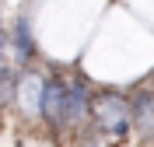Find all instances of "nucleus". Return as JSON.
Instances as JSON below:
<instances>
[{
	"mask_svg": "<svg viewBox=\"0 0 154 147\" xmlns=\"http://www.w3.org/2000/svg\"><path fill=\"white\" fill-rule=\"evenodd\" d=\"M63 105H67V84L60 77H46L42 88H38V112L49 123H60L63 126Z\"/></svg>",
	"mask_w": 154,
	"mask_h": 147,
	"instance_id": "nucleus-1",
	"label": "nucleus"
},
{
	"mask_svg": "<svg viewBox=\"0 0 154 147\" xmlns=\"http://www.w3.org/2000/svg\"><path fill=\"white\" fill-rule=\"evenodd\" d=\"M130 112H133V109L126 105L123 98H102V105H98V119L109 123V130L119 133V137L130 130Z\"/></svg>",
	"mask_w": 154,
	"mask_h": 147,
	"instance_id": "nucleus-2",
	"label": "nucleus"
},
{
	"mask_svg": "<svg viewBox=\"0 0 154 147\" xmlns=\"http://www.w3.org/2000/svg\"><path fill=\"white\" fill-rule=\"evenodd\" d=\"M88 116V91L81 84H67V105H63V126Z\"/></svg>",
	"mask_w": 154,
	"mask_h": 147,
	"instance_id": "nucleus-3",
	"label": "nucleus"
},
{
	"mask_svg": "<svg viewBox=\"0 0 154 147\" xmlns=\"http://www.w3.org/2000/svg\"><path fill=\"white\" fill-rule=\"evenodd\" d=\"M133 123L140 126L144 137H154V95H137L133 98Z\"/></svg>",
	"mask_w": 154,
	"mask_h": 147,
	"instance_id": "nucleus-4",
	"label": "nucleus"
},
{
	"mask_svg": "<svg viewBox=\"0 0 154 147\" xmlns=\"http://www.w3.org/2000/svg\"><path fill=\"white\" fill-rule=\"evenodd\" d=\"M14 49H18L21 63H28L35 56V42H32V32H28V21L25 18H18V25H14Z\"/></svg>",
	"mask_w": 154,
	"mask_h": 147,
	"instance_id": "nucleus-5",
	"label": "nucleus"
},
{
	"mask_svg": "<svg viewBox=\"0 0 154 147\" xmlns=\"http://www.w3.org/2000/svg\"><path fill=\"white\" fill-rule=\"evenodd\" d=\"M0 46H4V35H0Z\"/></svg>",
	"mask_w": 154,
	"mask_h": 147,
	"instance_id": "nucleus-6",
	"label": "nucleus"
},
{
	"mask_svg": "<svg viewBox=\"0 0 154 147\" xmlns=\"http://www.w3.org/2000/svg\"><path fill=\"white\" fill-rule=\"evenodd\" d=\"M14 147H21V144H14Z\"/></svg>",
	"mask_w": 154,
	"mask_h": 147,
	"instance_id": "nucleus-7",
	"label": "nucleus"
}]
</instances>
